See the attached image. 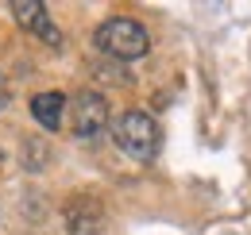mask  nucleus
<instances>
[{"label": "nucleus", "instance_id": "nucleus-3", "mask_svg": "<svg viewBox=\"0 0 251 235\" xmlns=\"http://www.w3.org/2000/svg\"><path fill=\"white\" fill-rule=\"evenodd\" d=\"M70 127H74L77 139L100 135V131L108 127V100H104L100 93H93V89L77 93V96L70 100Z\"/></svg>", "mask_w": 251, "mask_h": 235}, {"label": "nucleus", "instance_id": "nucleus-4", "mask_svg": "<svg viewBox=\"0 0 251 235\" xmlns=\"http://www.w3.org/2000/svg\"><path fill=\"white\" fill-rule=\"evenodd\" d=\"M62 220H66V232L70 235H100L104 224H108L104 205H100V197H93V193L70 197L66 208H62Z\"/></svg>", "mask_w": 251, "mask_h": 235}, {"label": "nucleus", "instance_id": "nucleus-7", "mask_svg": "<svg viewBox=\"0 0 251 235\" xmlns=\"http://www.w3.org/2000/svg\"><path fill=\"white\" fill-rule=\"evenodd\" d=\"M8 108V85H4V73H0V112Z\"/></svg>", "mask_w": 251, "mask_h": 235}, {"label": "nucleus", "instance_id": "nucleus-1", "mask_svg": "<svg viewBox=\"0 0 251 235\" xmlns=\"http://www.w3.org/2000/svg\"><path fill=\"white\" fill-rule=\"evenodd\" d=\"M93 43L104 58L112 62H139L151 50V35L135 16H108L93 31Z\"/></svg>", "mask_w": 251, "mask_h": 235}, {"label": "nucleus", "instance_id": "nucleus-2", "mask_svg": "<svg viewBox=\"0 0 251 235\" xmlns=\"http://www.w3.org/2000/svg\"><path fill=\"white\" fill-rule=\"evenodd\" d=\"M112 143L135 162H155L158 147H162V127L151 112L143 108H127L112 119Z\"/></svg>", "mask_w": 251, "mask_h": 235}, {"label": "nucleus", "instance_id": "nucleus-6", "mask_svg": "<svg viewBox=\"0 0 251 235\" xmlns=\"http://www.w3.org/2000/svg\"><path fill=\"white\" fill-rule=\"evenodd\" d=\"M31 116H35L39 127L58 131V127H62V116H66V96L62 93H35L31 96Z\"/></svg>", "mask_w": 251, "mask_h": 235}, {"label": "nucleus", "instance_id": "nucleus-5", "mask_svg": "<svg viewBox=\"0 0 251 235\" xmlns=\"http://www.w3.org/2000/svg\"><path fill=\"white\" fill-rule=\"evenodd\" d=\"M12 16H16V24L35 35L39 43H47L50 50H58L62 47V31L54 27V20H50V12L39 4V0H20V4H12Z\"/></svg>", "mask_w": 251, "mask_h": 235}]
</instances>
